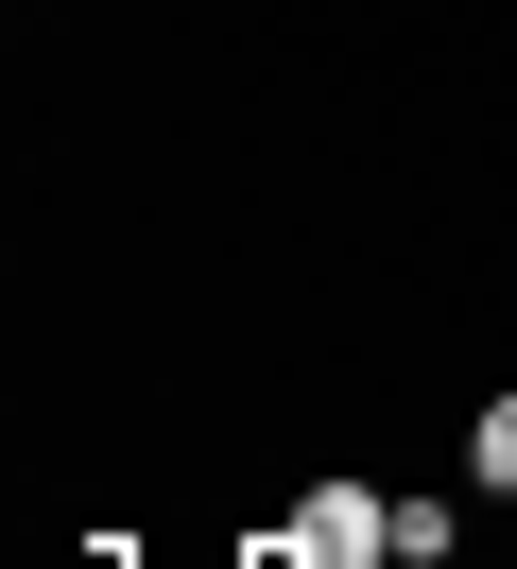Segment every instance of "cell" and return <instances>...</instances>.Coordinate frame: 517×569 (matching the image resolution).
Segmentation results:
<instances>
[{
    "label": "cell",
    "mask_w": 517,
    "mask_h": 569,
    "mask_svg": "<svg viewBox=\"0 0 517 569\" xmlns=\"http://www.w3.org/2000/svg\"><path fill=\"white\" fill-rule=\"evenodd\" d=\"M466 466H483V483L517 500V380H500V397H483V415H466Z\"/></svg>",
    "instance_id": "2"
},
{
    "label": "cell",
    "mask_w": 517,
    "mask_h": 569,
    "mask_svg": "<svg viewBox=\"0 0 517 569\" xmlns=\"http://www.w3.org/2000/svg\"><path fill=\"white\" fill-rule=\"evenodd\" d=\"M379 552H397V500H379V483H310L294 569H379Z\"/></svg>",
    "instance_id": "1"
}]
</instances>
